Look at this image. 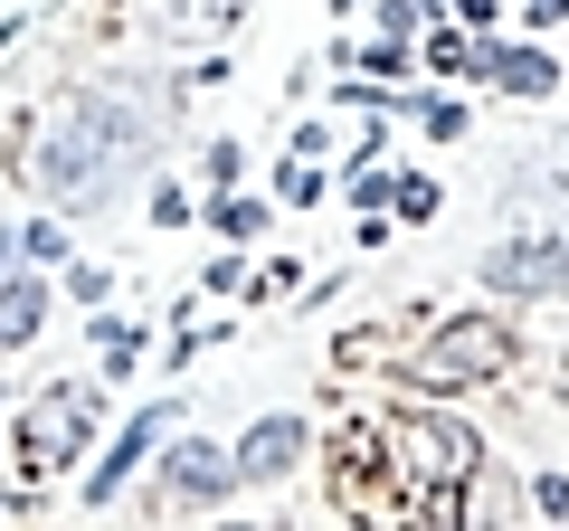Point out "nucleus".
<instances>
[{
	"label": "nucleus",
	"mask_w": 569,
	"mask_h": 531,
	"mask_svg": "<svg viewBox=\"0 0 569 531\" xmlns=\"http://www.w3.org/2000/svg\"><path fill=\"white\" fill-rule=\"evenodd\" d=\"M389 209H399V219H437V181H427V171L389 181Z\"/></svg>",
	"instance_id": "f8f14e48"
},
{
	"label": "nucleus",
	"mask_w": 569,
	"mask_h": 531,
	"mask_svg": "<svg viewBox=\"0 0 569 531\" xmlns=\"http://www.w3.org/2000/svg\"><path fill=\"white\" fill-rule=\"evenodd\" d=\"M475 77H493L503 96H550V86H560V67H550V48H485V58H475Z\"/></svg>",
	"instance_id": "9d476101"
},
{
	"label": "nucleus",
	"mask_w": 569,
	"mask_h": 531,
	"mask_svg": "<svg viewBox=\"0 0 569 531\" xmlns=\"http://www.w3.org/2000/svg\"><path fill=\"white\" fill-rule=\"evenodd\" d=\"M39 323H48V275L39 266H29V275H0V351L39 342Z\"/></svg>",
	"instance_id": "1a4fd4ad"
},
{
	"label": "nucleus",
	"mask_w": 569,
	"mask_h": 531,
	"mask_svg": "<svg viewBox=\"0 0 569 531\" xmlns=\"http://www.w3.org/2000/svg\"><path fill=\"white\" fill-rule=\"evenodd\" d=\"M142 162V114L133 104H104V96H77L58 114V133L39 143V181L58 190V200H96L114 171Z\"/></svg>",
	"instance_id": "f257e3e1"
},
{
	"label": "nucleus",
	"mask_w": 569,
	"mask_h": 531,
	"mask_svg": "<svg viewBox=\"0 0 569 531\" xmlns=\"http://www.w3.org/2000/svg\"><path fill=\"white\" fill-rule=\"evenodd\" d=\"M86 428H96V389H48L39 409L20 418V474H39V484H48V474L86 447Z\"/></svg>",
	"instance_id": "39448f33"
},
{
	"label": "nucleus",
	"mask_w": 569,
	"mask_h": 531,
	"mask_svg": "<svg viewBox=\"0 0 569 531\" xmlns=\"http://www.w3.org/2000/svg\"><path fill=\"white\" fill-rule=\"evenodd\" d=\"M427 58L447 67V77H475V67H466V39H456V29H437V39H427Z\"/></svg>",
	"instance_id": "dca6fc26"
},
{
	"label": "nucleus",
	"mask_w": 569,
	"mask_h": 531,
	"mask_svg": "<svg viewBox=\"0 0 569 531\" xmlns=\"http://www.w3.org/2000/svg\"><path fill=\"white\" fill-rule=\"evenodd\" d=\"M418 123H427V133H437V143H447V133H466V114H456L447 96H427V104H418Z\"/></svg>",
	"instance_id": "2eb2a0df"
},
{
	"label": "nucleus",
	"mask_w": 569,
	"mask_h": 531,
	"mask_svg": "<svg viewBox=\"0 0 569 531\" xmlns=\"http://www.w3.org/2000/svg\"><path fill=\"white\" fill-rule=\"evenodd\" d=\"M295 455H305V418H257V428L238 437V474L247 484H276V474H295Z\"/></svg>",
	"instance_id": "6e6552de"
},
{
	"label": "nucleus",
	"mask_w": 569,
	"mask_h": 531,
	"mask_svg": "<svg viewBox=\"0 0 569 531\" xmlns=\"http://www.w3.org/2000/svg\"><path fill=\"white\" fill-rule=\"evenodd\" d=\"M569 20V0H531V29H560Z\"/></svg>",
	"instance_id": "412c9836"
},
{
	"label": "nucleus",
	"mask_w": 569,
	"mask_h": 531,
	"mask_svg": "<svg viewBox=\"0 0 569 531\" xmlns=\"http://www.w3.org/2000/svg\"><path fill=\"white\" fill-rule=\"evenodd\" d=\"M96 351H104V370H114V380H123V370L142 361V332H133V323H114V313H104V323H96Z\"/></svg>",
	"instance_id": "9b49d317"
},
{
	"label": "nucleus",
	"mask_w": 569,
	"mask_h": 531,
	"mask_svg": "<svg viewBox=\"0 0 569 531\" xmlns=\"http://www.w3.org/2000/svg\"><path fill=\"white\" fill-rule=\"evenodd\" d=\"M162 437H171V409H142V418H133V428H123V437H114V447H104V455H96V474H86V503H96V512H104V503H114V493H123V484H133V465H142V455H152V447H162Z\"/></svg>",
	"instance_id": "0eeeda50"
},
{
	"label": "nucleus",
	"mask_w": 569,
	"mask_h": 531,
	"mask_svg": "<svg viewBox=\"0 0 569 531\" xmlns=\"http://www.w3.org/2000/svg\"><path fill=\"white\" fill-rule=\"evenodd\" d=\"M447 10H456V20H475V29H485L493 10H503V0H447Z\"/></svg>",
	"instance_id": "aec40b11"
},
{
	"label": "nucleus",
	"mask_w": 569,
	"mask_h": 531,
	"mask_svg": "<svg viewBox=\"0 0 569 531\" xmlns=\"http://www.w3.org/2000/svg\"><path fill=\"white\" fill-rule=\"evenodd\" d=\"M209 228H219V238H257L266 209H257V200H219V219H209Z\"/></svg>",
	"instance_id": "ddd939ff"
},
{
	"label": "nucleus",
	"mask_w": 569,
	"mask_h": 531,
	"mask_svg": "<svg viewBox=\"0 0 569 531\" xmlns=\"http://www.w3.org/2000/svg\"><path fill=\"white\" fill-rule=\"evenodd\" d=\"M0 266H10V228H0Z\"/></svg>",
	"instance_id": "4be33fe9"
},
{
	"label": "nucleus",
	"mask_w": 569,
	"mask_h": 531,
	"mask_svg": "<svg viewBox=\"0 0 569 531\" xmlns=\"http://www.w3.org/2000/svg\"><path fill=\"white\" fill-rule=\"evenodd\" d=\"M503 370V332H493V313H456V323L427 332V351L408 361V380L418 389H466V380H493Z\"/></svg>",
	"instance_id": "20e7f679"
},
{
	"label": "nucleus",
	"mask_w": 569,
	"mask_h": 531,
	"mask_svg": "<svg viewBox=\"0 0 569 531\" xmlns=\"http://www.w3.org/2000/svg\"><path fill=\"white\" fill-rule=\"evenodd\" d=\"M67 294H77V304H104L114 285H104V266H67Z\"/></svg>",
	"instance_id": "f3484780"
},
{
	"label": "nucleus",
	"mask_w": 569,
	"mask_h": 531,
	"mask_svg": "<svg viewBox=\"0 0 569 531\" xmlns=\"http://www.w3.org/2000/svg\"><path fill=\"white\" fill-rule=\"evenodd\" d=\"M152 219H162V228H190V200H181V190L162 181V190H152Z\"/></svg>",
	"instance_id": "a211bd4d"
},
{
	"label": "nucleus",
	"mask_w": 569,
	"mask_h": 531,
	"mask_svg": "<svg viewBox=\"0 0 569 531\" xmlns=\"http://www.w3.org/2000/svg\"><path fill=\"white\" fill-rule=\"evenodd\" d=\"M332 10H351V0H332Z\"/></svg>",
	"instance_id": "5701e85b"
},
{
	"label": "nucleus",
	"mask_w": 569,
	"mask_h": 531,
	"mask_svg": "<svg viewBox=\"0 0 569 531\" xmlns=\"http://www.w3.org/2000/svg\"><path fill=\"white\" fill-rule=\"evenodd\" d=\"M238 484H247V474H238V455L200 447V437L162 455V503H171V512H181V503H228V493H238Z\"/></svg>",
	"instance_id": "423d86ee"
},
{
	"label": "nucleus",
	"mask_w": 569,
	"mask_h": 531,
	"mask_svg": "<svg viewBox=\"0 0 569 531\" xmlns=\"http://www.w3.org/2000/svg\"><path fill=\"white\" fill-rule=\"evenodd\" d=\"M399 465L427 484V503H437V512H456V493L485 474V437L456 428V418H408V428H399Z\"/></svg>",
	"instance_id": "f03ea898"
},
{
	"label": "nucleus",
	"mask_w": 569,
	"mask_h": 531,
	"mask_svg": "<svg viewBox=\"0 0 569 531\" xmlns=\"http://www.w3.org/2000/svg\"><path fill=\"white\" fill-rule=\"evenodd\" d=\"M485 285L493 294H569V219L512 228L503 247H485Z\"/></svg>",
	"instance_id": "7ed1b4c3"
},
{
	"label": "nucleus",
	"mask_w": 569,
	"mask_h": 531,
	"mask_svg": "<svg viewBox=\"0 0 569 531\" xmlns=\"http://www.w3.org/2000/svg\"><path fill=\"white\" fill-rule=\"evenodd\" d=\"M531 503H541V512H569V474H541V484H531Z\"/></svg>",
	"instance_id": "6ab92c4d"
},
{
	"label": "nucleus",
	"mask_w": 569,
	"mask_h": 531,
	"mask_svg": "<svg viewBox=\"0 0 569 531\" xmlns=\"http://www.w3.org/2000/svg\"><path fill=\"white\" fill-rule=\"evenodd\" d=\"M20 247H29V266H67V238H58L48 219H29V228H20Z\"/></svg>",
	"instance_id": "4468645a"
}]
</instances>
